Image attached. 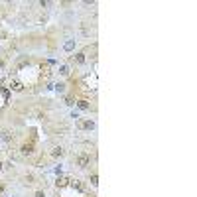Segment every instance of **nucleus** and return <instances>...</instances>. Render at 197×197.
I'll return each instance as SVG.
<instances>
[{"label":"nucleus","mask_w":197,"mask_h":197,"mask_svg":"<svg viewBox=\"0 0 197 197\" xmlns=\"http://www.w3.org/2000/svg\"><path fill=\"white\" fill-rule=\"evenodd\" d=\"M75 160H77V166H79V168H83V170L91 164V156H89V154H77Z\"/></svg>","instance_id":"f257e3e1"},{"label":"nucleus","mask_w":197,"mask_h":197,"mask_svg":"<svg viewBox=\"0 0 197 197\" xmlns=\"http://www.w3.org/2000/svg\"><path fill=\"white\" fill-rule=\"evenodd\" d=\"M20 152L24 154V156H30L34 152V142H26V144H22V148H20Z\"/></svg>","instance_id":"f03ea898"},{"label":"nucleus","mask_w":197,"mask_h":197,"mask_svg":"<svg viewBox=\"0 0 197 197\" xmlns=\"http://www.w3.org/2000/svg\"><path fill=\"white\" fill-rule=\"evenodd\" d=\"M85 61H87L85 53H75V55H73V63H77V65H83Z\"/></svg>","instance_id":"7ed1b4c3"},{"label":"nucleus","mask_w":197,"mask_h":197,"mask_svg":"<svg viewBox=\"0 0 197 197\" xmlns=\"http://www.w3.org/2000/svg\"><path fill=\"white\" fill-rule=\"evenodd\" d=\"M79 126H81V128H87V130H93V128H95V122H93V120H83V122H79Z\"/></svg>","instance_id":"20e7f679"},{"label":"nucleus","mask_w":197,"mask_h":197,"mask_svg":"<svg viewBox=\"0 0 197 197\" xmlns=\"http://www.w3.org/2000/svg\"><path fill=\"white\" fill-rule=\"evenodd\" d=\"M10 87H12L14 91H22V89H24V85H22V83H20L18 79H14L12 83H10Z\"/></svg>","instance_id":"39448f33"},{"label":"nucleus","mask_w":197,"mask_h":197,"mask_svg":"<svg viewBox=\"0 0 197 197\" xmlns=\"http://www.w3.org/2000/svg\"><path fill=\"white\" fill-rule=\"evenodd\" d=\"M51 156L53 158H59V156H63V148H59V146H55L51 150Z\"/></svg>","instance_id":"423d86ee"},{"label":"nucleus","mask_w":197,"mask_h":197,"mask_svg":"<svg viewBox=\"0 0 197 197\" xmlns=\"http://www.w3.org/2000/svg\"><path fill=\"white\" fill-rule=\"evenodd\" d=\"M67 183H69V179H67V177H59V179H57V183H55V185H57V187H65Z\"/></svg>","instance_id":"0eeeda50"},{"label":"nucleus","mask_w":197,"mask_h":197,"mask_svg":"<svg viewBox=\"0 0 197 197\" xmlns=\"http://www.w3.org/2000/svg\"><path fill=\"white\" fill-rule=\"evenodd\" d=\"M79 108H83V111H87V108H89V101H85V98H81V101H79Z\"/></svg>","instance_id":"6e6552de"},{"label":"nucleus","mask_w":197,"mask_h":197,"mask_svg":"<svg viewBox=\"0 0 197 197\" xmlns=\"http://www.w3.org/2000/svg\"><path fill=\"white\" fill-rule=\"evenodd\" d=\"M91 183L93 185H98V176H97V173H93V176H91Z\"/></svg>","instance_id":"1a4fd4ad"},{"label":"nucleus","mask_w":197,"mask_h":197,"mask_svg":"<svg viewBox=\"0 0 197 197\" xmlns=\"http://www.w3.org/2000/svg\"><path fill=\"white\" fill-rule=\"evenodd\" d=\"M34 179H36V177L30 173V176H26V183H28V185H32V183H34Z\"/></svg>","instance_id":"9d476101"},{"label":"nucleus","mask_w":197,"mask_h":197,"mask_svg":"<svg viewBox=\"0 0 197 197\" xmlns=\"http://www.w3.org/2000/svg\"><path fill=\"white\" fill-rule=\"evenodd\" d=\"M59 73H61V75H69V67H61V69H59Z\"/></svg>","instance_id":"9b49d317"},{"label":"nucleus","mask_w":197,"mask_h":197,"mask_svg":"<svg viewBox=\"0 0 197 197\" xmlns=\"http://www.w3.org/2000/svg\"><path fill=\"white\" fill-rule=\"evenodd\" d=\"M36 197H46V193L44 191H36Z\"/></svg>","instance_id":"f8f14e48"},{"label":"nucleus","mask_w":197,"mask_h":197,"mask_svg":"<svg viewBox=\"0 0 197 197\" xmlns=\"http://www.w3.org/2000/svg\"><path fill=\"white\" fill-rule=\"evenodd\" d=\"M0 170H2V162H0Z\"/></svg>","instance_id":"ddd939ff"}]
</instances>
